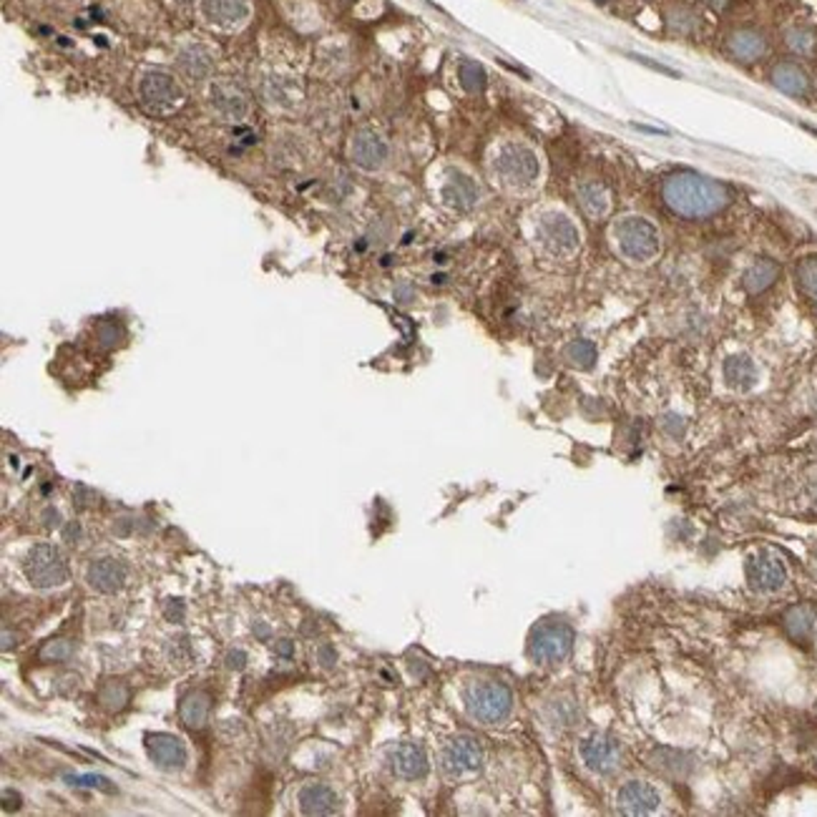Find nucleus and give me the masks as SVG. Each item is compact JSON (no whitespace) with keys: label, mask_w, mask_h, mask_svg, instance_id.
<instances>
[{"label":"nucleus","mask_w":817,"mask_h":817,"mask_svg":"<svg viewBox=\"0 0 817 817\" xmlns=\"http://www.w3.org/2000/svg\"><path fill=\"white\" fill-rule=\"evenodd\" d=\"M596 3H606V0H596Z\"/></svg>","instance_id":"47"},{"label":"nucleus","mask_w":817,"mask_h":817,"mask_svg":"<svg viewBox=\"0 0 817 817\" xmlns=\"http://www.w3.org/2000/svg\"><path fill=\"white\" fill-rule=\"evenodd\" d=\"M262 93L270 106L277 109H292L294 103L302 96V86L297 79L287 76V73H267L262 81Z\"/></svg>","instance_id":"22"},{"label":"nucleus","mask_w":817,"mask_h":817,"mask_svg":"<svg viewBox=\"0 0 817 817\" xmlns=\"http://www.w3.org/2000/svg\"><path fill=\"white\" fill-rule=\"evenodd\" d=\"M722 373H725V383L732 387V390H739V393H747L752 390L759 380V370H757L755 360L745 353L729 355L722 365Z\"/></svg>","instance_id":"25"},{"label":"nucleus","mask_w":817,"mask_h":817,"mask_svg":"<svg viewBox=\"0 0 817 817\" xmlns=\"http://www.w3.org/2000/svg\"><path fill=\"white\" fill-rule=\"evenodd\" d=\"M536 239L554 257H571L581 247V234L574 219L564 212H544L536 222Z\"/></svg>","instance_id":"9"},{"label":"nucleus","mask_w":817,"mask_h":817,"mask_svg":"<svg viewBox=\"0 0 817 817\" xmlns=\"http://www.w3.org/2000/svg\"><path fill=\"white\" fill-rule=\"evenodd\" d=\"M73 501H76L79 508H89V505L96 501V493L89 491V488H83V485H79V488H76V495H73Z\"/></svg>","instance_id":"38"},{"label":"nucleus","mask_w":817,"mask_h":817,"mask_svg":"<svg viewBox=\"0 0 817 817\" xmlns=\"http://www.w3.org/2000/svg\"><path fill=\"white\" fill-rule=\"evenodd\" d=\"M659 199L679 219L699 222L727 209L732 202V189L712 176L682 169L664 176L659 186Z\"/></svg>","instance_id":"1"},{"label":"nucleus","mask_w":817,"mask_h":817,"mask_svg":"<svg viewBox=\"0 0 817 817\" xmlns=\"http://www.w3.org/2000/svg\"><path fill=\"white\" fill-rule=\"evenodd\" d=\"M350 162L367 174H375L385 169V164L390 162V143L383 133L375 129H360L353 133L350 139Z\"/></svg>","instance_id":"12"},{"label":"nucleus","mask_w":817,"mask_h":817,"mask_svg":"<svg viewBox=\"0 0 817 817\" xmlns=\"http://www.w3.org/2000/svg\"><path fill=\"white\" fill-rule=\"evenodd\" d=\"M174 66L184 81L194 83V86L209 83L214 79V69H217V51L212 48V43L204 41V38H194V36L184 38L174 51Z\"/></svg>","instance_id":"8"},{"label":"nucleus","mask_w":817,"mask_h":817,"mask_svg":"<svg viewBox=\"0 0 817 817\" xmlns=\"http://www.w3.org/2000/svg\"><path fill=\"white\" fill-rule=\"evenodd\" d=\"M780 264L769 257H759L755 262L747 267L745 277H742V287H745L749 294H762L765 290H769L772 284L777 282L780 277Z\"/></svg>","instance_id":"27"},{"label":"nucleus","mask_w":817,"mask_h":817,"mask_svg":"<svg viewBox=\"0 0 817 817\" xmlns=\"http://www.w3.org/2000/svg\"><path fill=\"white\" fill-rule=\"evenodd\" d=\"M616 802L624 815H652L662 805V795L656 792L654 785H649L644 780H631L619 790Z\"/></svg>","instance_id":"17"},{"label":"nucleus","mask_w":817,"mask_h":817,"mask_svg":"<svg viewBox=\"0 0 817 817\" xmlns=\"http://www.w3.org/2000/svg\"><path fill=\"white\" fill-rule=\"evenodd\" d=\"M99 702H101L109 712H122L123 706L129 705V689H126L122 682H109V684H103L101 695H99Z\"/></svg>","instance_id":"35"},{"label":"nucleus","mask_w":817,"mask_h":817,"mask_svg":"<svg viewBox=\"0 0 817 817\" xmlns=\"http://www.w3.org/2000/svg\"><path fill=\"white\" fill-rule=\"evenodd\" d=\"M204 103L207 111L212 113L217 122L224 123H242L249 119L252 101L244 86L234 79H212L204 89Z\"/></svg>","instance_id":"6"},{"label":"nucleus","mask_w":817,"mask_h":817,"mask_svg":"<svg viewBox=\"0 0 817 817\" xmlns=\"http://www.w3.org/2000/svg\"><path fill=\"white\" fill-rule=\"evenodd\" d=\"M614 239L619 252L634 264L652 262L662 249L659 229L646 217H639V214L621 217L614 224Z\"/></svg>","instance_id":"5"},{"label":"nucleus","mask_w":817,"mask_h":817,"mask_svg":"<svg viewBox=\"0 0 817 817\" xmlns=\"http://www.w3.org/2000/svg\"><path fill=\"white\" fill-rule=\"evenodd\" d=\"M244 664H247V654L244 652H239V649L229 652V656H227V666L229 669H244Z\"/></svg>","instance_id":"40"},{"label":"nucleus","mask_w":817,"mask_h":817,"mask_svg":"<svg viewBox=\"0 0 817 817\" xmlns=\"http://www.w3.org/2000/svg\"><path fill=\"white\" fill-rule=\"evenodd\" d=\"M274 652H277V654H280V656H292L294 654V649H292V644H290V642H277V644H274Z\"/></svg>","instance_id":"41"},{"label":"nucleus","mask_w":817,"mask_h":817,"mask_svg":"<svg viewBox=\"0 0 817 817\" xmlns=\"http://www.w3.org/2000/svg\"><path fill=\"white\" fill-rule=\"evenodd\" d=\"M26 576L38 589H53L69 581V566L63 554L51 544L33 546L26 558Z\"/></svg>","instance_id":"10"},{"label":"nucleus","mask_w":817,"mask_h":817,"mask_svg":"<svg viewBox=\"0 0 817 817\" xmlns=\"http://www.w3.org/2000/svg\"><path fill=\"white\" fill-rule=\"evenodd\" d=\"M465 709L481 725H501L514 709V692L504 682L478 679L465 689Z\"/></svg>","instance_id":"4"},{"label":"nucleus","mask_w":817,"mask_h":817,"mask_svg":"<svg viewBox=\"0 0 817 817\" xmlns=\"http://www.w3.org/2000/svg\"><path fill=\"white\" fill-rule=\"evenodd\" d=\"M785 46L790 48V51L795 53V56H812V53L817 51L815 28L802 26V23L790 26V28L785 31Z\"/></svg>","instance_id":"31"},{"label":"nucleus","mask_w":817,"mask_h":817,"mask_svg":"<svg viewBox=\"0 0 817 817\" xmlns=\"http://www.w3.org/2000/svg\"><path fill=\"white\" fill-rule=\"evenodd\" d=\"M71 654H73L71 642H66V639H53L48 644H43V649L38 652V659H41V662H66V659H71Z\"/></svg>","instance_id":"36"},{"label":"nucleus","mask_w":817,"mask_h":817,"mask_svg":"<svg viewBox=\"0 0 817 817\" xmlns=\"http://www.w3.org/2000/svg\"><path fill=\"white\" fill-rule=\"evenodd\" d=\"M166 616H169V619H176V621H179V619H182V616H184L182 601L176 604V609H174V606H169V609H166Z\"/></svg>","instance_id":"45"},{"label":"nucleus","mask_w":817,"mask_h":817,"mask_svg":"<svg viewBox=\"0 0 817 817\" xmlns=\"http://www.w3.org/2000/svg\"><path fill=\"white\" fill-rule=\"evenodd\" d=\"M815 616H817V609L812 604L792 606V609H790V611L785 614L787 634L792 636L795 642H805L807 634H810V629H812V624H815Z\"/></svg>","instance_id":"29"},{"label":"nucleus","mask_w":817,"mask_h":817,"mask_svg":"<svg viewBox=\"0 0 817 817\" xmlns=\"http://www.w3.org/2000/svg\"><path fill=\"white\" fill-rule=\"evenodd\" d=\"M146 752L154 765L162 769H179L186 762V747L179 737L174 735H149L146 737Z\"/></svg>","instance_id":"20"},{"label":"nucleus","mask_w":817,"mask_h":817,"mask_svg":"<svg viewBox=\"0 0 817 817\" xmlns=\"http://www.w3.org/2000/svg\"><path fill=\"white\" fill-rule=\"evenodd\" d=\"M458 79H461V86H463L468 93H481L485 89V83H488V76H485L483 66L475 61L461 63Z\"/></svg>","instance_id":"33"},{"label":"nucleus","mask_w":817,"mask_h":817,"mask_svg":"<svg viewBox=\"0 0 817 817\" xmlns=\"http://www.w3.org/2000/svg\"><path fill=\"white\" fill-rule=\"evenodd\" d=\"M491 172L504 189L521 194L538 182L541 162L531 146L521 142H505L495 149L493 159H491Z\"/></svg>","instance_id":"2"},{"label":"nucleus","mask_w":817,"mask_h":817,"mask_svg":"<svg viewBox=\"0 0 817 817\" xmlns=\"http://www.w3.org/2000/svg\"><path fill=\"white\" fill-rule=\"evenodd\" d=\"M66 538H69V541H79V538H81V525L79 524L69 525V528H66Z\"/></svg>","instance_id":"42"},{"label":"nucleus","mask_w":817,"mask_h":817,"mask_svg":"<svg viewBox=\"0 0 817 817\" xmlns=\"http://www.w3.org/2000/svg\"><path fill=\"white\" fill-rule=\"evenodd\" d=\"M196 11L212 31L237 33L252 18V0H199Z\"/></svg>","instance_id":"11"},{"label":"nucleus","mask_w":817,"mask_h":817,"mask_svg":"<svg viewBox=\"0 0 817 817\" xmlns=\"http://www.w3.org/2000/svg\"><path fill=\"white\" fill-rule=\"evenodd\" d=\"M440 196L455 212H471L481 199V192H478V184L468 174L455 169V172H448V176H445Z\"/></svg>","instance_id":"19"},{"label":"nucleus","mask_w":817,"mask_h":817,"mask_svg":"<svg viewBox=\"0 0 817 817\" xmlns=\"http://www.w3.org/2000/svg\"><path fill=\"white\" fill-rule=\"evenodd\" d=\"M136 96L143 109L154 116H169L176 113L186 101L179 76L164 71V69H146L136 81Z\"/></svg>","instance_id":"3"},{"label":"nucleus","mask_w":817,"mask_h":817,"mask_svg":"<svg viewBox=\"0 0 817 817\" xmlns=\"http://www.w3.org/2000/svg\"><path fill=\"white\" fill-rule=\"evenodd\" d=\"M86 581L96 594H116L126 581V566L119 558H99L89 566Z\"/></svg>","instance_id":"21"},{"label":"nucleus","mask_w":817,"mask_h":817,"mask_svg":"<svg viewBox=\"0 0 817 817\" xmlns=\"http://www.w3.org/2000/svg\"><path fill=\"white\" fill-rule=\"evenodd\" d=\"M787 581L785 561L772 551H757L747 558V584L757 594H775Z\"/></svg>","instance_id":"13"},{"label":"nucleus","mask_w":817,"mask_h":817,"mask_svg":"<svg viewBox=\"0 0 817 817\" xmlns=\"http://www.w3.org/2000/svg\"><path fill=\"white\" fill-rule=\"evenodd\" d=\"M815 561H817V548H815Z\"/></svg>","instance_id":"48"},{"label":"nucleus","mask_w":817,"mask_h":817,"mask_svg":"<svg viewBox=\"0 0 817 817\" xmlns=\"http://www.w3.org/2000/svg\"><path fill=\"white\" fill-rule=\"evenodd\" d=\"M209 706H212V696L202 692V689H194L182 699L179 716L189 729H202L207 725V719H209Z\"/></svg>","instance_id":"28"},{"label":"nucleus","mask_w":817,"mask_h":817,"mask_svg":"<svg viewBox=\"0 0 817 817\" xmlns=\"http://www.w3.org/2000/svg\"><path fill=\"white\" fill-rule=\"evenodd\" d=\"M320 659H323L324 666L334 664V652H333V649H330V646H324L323 652H320Z\"/></svg>","instance_id":"43"},{"label":"nucleus","mask_w":817,"mask_h":817,"mask_svg":"<svg viewBox=\"0 0 817 817\" xmlns=\"http://www.w3.org/2000/svg\"><path fill=\"white\" fill-rule=\"evenodd\" d=\"M795 277L800 292L805 294L807 302L817 310V257H807V260L797 264Z\"/></svg>","instance_id":"32"},{"label":"nucleus","mask_w":817,"mask_h":817,"mask_svg":"<svg viewBox=\"0 0 817 817\" xmlns=\"http://www.w3.org/2000/svg\"><path fill=\"white\" fill-rule=\"evenodd\" d=\"M574 649V629L561 619H546L536 624L528 639V654L536 664L554 666L561 664Z\"/></svg>","instance_id":"7"},{"label":"nucleus","mask_w":817,"mask_h":817,"mask_svg":"<svg viewBox=\"0 0 817 817\" xmlns=\"http://www.w3.org/2000/svg\"><path fill=\"white\" fill-rule=\"evenodd\" d=\"M566 360L581 370H589L594 367L596 363V345L589 343V340H574V343L566 347Z\"/></svg>","instance_id":"34"},{"label":"nucleus","mask_w":817,"mask_h":817,"mask_svg":"<svg viewBox=\"0 0 817 817\" xmlns=\"http://www.w3.org/2000/svg\"><path fill=\"white\" fill-rule=\"evenodd\" d=\"M699 3L715 13H727L729 11V5H732V0H699Z\"/></svg>","instance_id":"39"},{"label":"nucleus","mask_w":817,"mask_h":817,"mask_svg":"<svg viewBox=\"0 0 817 817\" xmlns=\"http://www.w3.org/2000/svg\"><path fill=\"white\" fill-rule=\"evenodd\" d=\"M390 762H393L395 775L403 777V780H420L428 772V755H425L423 747L413 745V742L395 747Z\"/></svg>","instance_id":"24"},{"label":"nucleus","mask_w":817,"mask_h":817,"mask_svg":"<svg viewBox=\"0 0 817 817\" xmlns=\"http://www.w3.org/2000/svg\"><path fill=\"white\" fill-rule=\"evenodd\" d=\"M66 782H71L76 787H96V790H103V792H111V780H106L101 775H66Z\"/></svg>","instance_id":"37"},{"label":"nucleus","mask_w":817,"mask_h":817,"mask_svg":"<svg viewBox=\"0 0 817 817\" xmlns=\"http://www.w3.org/2000/svg\"><path fill=\"white\" fill-rule=\"evenodd\" d=\"M769 83L777 91L787 93L792 99H807L812 93V79L810 73L795 61H780L769 71Z\"/></svg>","instance_id":"18"},{"label":"nucleus","mask_w":817,"mask_h":817,"mask_svg":"<svg viewBox=\"0 0 817 817\" xmlns=\"http://www.w3.org/2000/svg\"><path fill=\"white\" fill-rule=\"evenodd\" d=\"M576 202L591 222H601L611 212V194L601 182H581L576 189Z\"/></svg>","instance_id":"23"},{"label":"nucleus","mask_w":817,"mask_h":817,"mask_svg":"<svg viewBox=\"0 0 817 817\" xmlns=\"http://www.w3.org/2000/svg\"><path fill=\"white\" fill-rule=\"evenodd\" d=\"M725 51L737 63H757L762 61L767 51H769V41H767V36L759 28L742 26V28H735V31L727 36Z\"/></svg>","instance_id":"16"},{"label":"nucleus","mask_w":817,"mask_h":817,"mask_svg":"<svg viewBox=\"0 0 817 817\" xmlns=\"http://www.w3.org/2000/svg\"><path fill=\"white\" fill-rule=\"evenodd\" d=\"M666 26L669 31L676 33V36H695V33L702 31V16L689 8V5H674L666 13Z\"/></svg>","instance_id":"30"},{"label":"nucleus","mask_w":817,"mask_h":817,"mask_svg":"<svg viewBox=\"0 0 817 817\" xmlns=\"http://www.w3.org/2000/svg\"><path fill=\"white\" fill-rule=\"evenodd\" d=\"M810 493L815 495V501H817V475L812 478V481H810Z\"/></svg>","instance_id":"46"},{"label":"nucleus","mask_w":817,"mask_h":817,"mask_svg":"<svg viewBox=\"0 0 817 817\" xmlns=\"http://www.w3.org/2000/svg\"><path fill=\"white\" fill-rule=\"evenodd\" d=\"M581 759L596 775H611L621 759V747L611 735L594 732L581 742Z\"/></svg>","instance_id":"15"},{"label":"nucleus","mask_w":817,"mask_h":817,"mask_svg":"<svg viewBox=\"0 0 817 817\" xmlns=\"http://www.w3.org/2000/svg\"><path fill=\"white\" fill-rule=\"evenodd\" d=\"M297 802H300V810L304 815H334L337 812V795H334L333 787L320 785V782H313V785H304L297 795Z\"/></svg>","instance_id":"26"},{"label":"nucleus","mask_w":817,"mask_h":817,"mask_svg":"<svg viewBox=\"0 0 817 817\" xmlns=\"http://www.w3.org/2000/svg\"><path fill=\"white\" fill-rule=\"evenodd\" d=\"M174 8H192V5H199V0H166Z\"/></svg>","instance_id":"44"},{"label":"nucleus","mask_w":817,"mask_h":817,"mask_svg":"<svg viewBox=\"0 0 817 817\" xmlns=\"http://www.w3.org/2000/svg\"><path fill=\"white\" fill-rule=\"evenodd\" d=\"M443 762L445 775L451 777H468L475 775L481 765H483V747L478 745V739L471 735H461L451 739L443 749Z\"/></svg>","instance_id":"14"}]
</instances>
